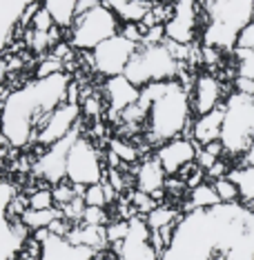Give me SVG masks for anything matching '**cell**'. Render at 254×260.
<instances>
[{"instance_id":"obj_42","label":"cell","mask_w":254,"mask_h":260,"mask_svg":"<svg viewBox=\"0 0 254 260\" xmlns=\"http://www.w3.org/2000/svg\"><path fill=\"white\" fill-rule=\"evenodd\" d=\"M239 165H245V167H254V145L243 153V156L239 158Z\"/></svg>"},{"instance_id":"obj_29","label":"cell","mask_w":254,"mask_h":260,"mask_svg":"<svg viewBox=\"0 0 254 260\" xmlns=\"http://www.w3.org/2000/svg\"><path fill=\"white\" fill-rule=\"evenodd\" d=\"M218 193V198H221L223 205H234V203H241V193H239V187L234 185L230 178H221L216 182H212Z\"/></svg>"},{"instance_id":"obj_35","label":"cell","mask_w":254,"mask_h":260,"mask_svg":"<svg viewBox=\"0 0 254 260\" xmlns=\"http://www.w3.org/2000/svg\"><path fill=\"white\" fill-rule=\"evenodd\" d=\"M109 222L111 220H109V214H107L105 207H87L80 224H90V227H107Z\"/></svg>"},{"instance_id":"obj_12","label":"cell","mask_w":254,"mask_h":260,"mask_svg":"<svg viewBox=\"0 0 254 260\" xmlns=\"http://www.w3.org/2000/svg\"><path fill=\"white\" fill-rule=\"evenodd\" d=\"M199 14H203L199 0H176L174 14L165 25V36L179 45H194L199 27Z\"/></svg>"},{"instance_id":"obj_17","label":"cell","mask_w":254,"mask_h":260,"mask_svg":"<svg viewBox=\"0 0 254 260\" xmlns=\"http://www.w3.org/2000/svg\"><path fill=\"white\" fill-rule=\"evenodd\" d=\"M38 3L40 0H0V40H3V49H9V45L18 36V27L22 25L25 14Z\"/></svg>"},{"instance_id":"obj_24","label":"cell","mask_w":254,"mask_h":260,"mask_svg":"<svg viewBox=\"0 0 254 260\" xmlns=\"http://www.w3.org/2000/svg\"><path fill=\"white\" fill-rule=\"evenodd\" d=\"M230 180L239 187V193H241V203L245 207H252L254 205V167H245V165H236L232 167L228 176Z\"/></svg>"},{"instance_id":"obj_5","label":"cell","mask_w":254,"mask_h":260,"mask_svg":"<svg viewBox=\"0 0 254 260\" xmlns=\"http://www.w3.org/2000/svg\"><path fill=\"white\" fill-rule=\"evenodd\" d=\"M221 143L225 147V153L234 160H239L254 145V98L236 91L225 98Z\"/></svg>"},{"instance_id":"obj_38","label":"cell","mask_w":254,"mask_h":260,"mask_svg":"<svg viewBox=\"0 0 254 260\" xmlns=\"http://www.w3.org/2000/svg\"><path fill=\"white\" fill-rule=\"evenodd\" d=\"M54 25H56V22H54V18H51V14H49V11H47L45 7H40L38 14L34 16L32 27H29V29H34V31H45V34H47Z\"/></svg>"},{"instance_id":"obj_1","label":"cell","mask_w":254,"mask_h":260,"mask_svg":"<svg viewBox=\"0 0 254 260\" xmlns=\"http://www.w3.org/2000/svg\"><path fill=\"white\" fill-rule=\"evenodd\" d=\"M161 260H254V211L243 203L190 211Z\"/></svg>"},{"instance_id":"obj_3","label":"cell","mask_w":254,"mask_h":260,"mask_svg":"<svg viewBox=\"0 0 254 260\" xmlns=\"http://www.w3.org/2000/svg\"><path fill=\"white\" fill-rule=\"evenodd\" d=\"M152 100L150 116L145 122V140L152 147H161L174 138H181L194 122L192 93L183 82L167 80L154 82L140 89Z\"/></svg>"},{"instance_id":"obj_28","label":"cell","mask_w":254,"mask_h":260,"mask_svg":"<svg viewBox=\"0 0 254 260\" xmlns=\"http://www.w3.org/2000/svg\"><path fill=\"white\" fill-rule=\"evenodd\" d=\"M56 74H67L65 72V60H61L58 56L49 54V56H43L36 67V78H51Z\"/></svg>"},{"instance_id":"obj_18","label":"cell","mask_w":254,"mask_h":260,"mask_svg":"<svg viewBox=\"0 0 254 260\" xmlns=\"http://www.w3.org/2000/svg\"><path fill=\"white\" fill-rule=\"evenodd\" d=\"M223 120H225V105L214 109V111H210V114H205V116L194 118V122H192V140L199 147H205L210 143L221 140Z\"/></svg>"},{"instance_id":"obj_41","label":"cell","mask_w":254,"mask_h":260,"mask_svg":"<svg viewBox=\"0 0 254 260\" xmlns=\"http://www.w3.org/2000/svg\"><path fill=\"white\" fill-rule=\"evenodd\" d=\"M121 36H125L127 40L140 45V40H143V29H140V25H123L121 27Z\"/></svg>"},{"instance_id":"obj_22","label":"cell","mask_w":254,"mask_h":260,"mask_svg":"<svg viewBox=\"0 0 254 260\" xmlns=\"http://www.w3.org/2000/svg\"><path fill=\"white\" fill-rule=\"evenodd\" d=\"M43 7L51 14V18L58 27L69 29L76 20V9H78L80 0H40Z\"/></svg>"},{"instance_id":"obj_9","label":"cell","mask_w":254,"mask_h":260,"mask_svg":"<svg viewBox=\"0 0 254 260\" xmlns=\"http://www.w3.org/2000/svg\"><path fill=\"white\" fill-rule=\"evenodd\" d=\"M138 47L140 45L132 43V40H127L125 36L118 34V36L105 40L103 45H98L96 49L92 51L90 62L98 76H105V80L116 78V76H125L127 64L132 62Z\"/></svg>"},{"instance_id":"obj_32","label":"cell","mask_w":254,"mask_h":260,"mask_svg":"<svg viewBox=\"0 0 254 260\" xmlns=\"http://www.w3.org/2000/svg\"><path fill=\"white\" fill-rule=\"evenodd\" d=\"M87 207H109L107 203V191H105V182L92 185L85 189V196H82Z\"/></svg>"},{"instance_id":"obj_11","label":"cell","mask_w":254,"mask_h":260,"mask_svg":"<svg viewBox=\"0 0 254 260\" xmlns=\"http://www.w3.org/2000/svg\"><path fill=\"white\" fill-rule=\"evenodd\" d=\"M80 120H82L80 105H72V103L61 105V107L49 116V120L45 122V127L40 129V134H38V138L34 145L43 147V149H49L51 145H56V143H61V140L67 138V136L80 125Z\"/></svg>"},{"instance_id":"obj_26","label":"cell","mask_w":254,"mask_h":260,"mask_svg":"<svg viewBox=\"0 0 254 260\" xmlns=\"http://www.w3.org/2000/svg\"><path fill=\"white\" fill-rule=\"evenodd\" d=\"M109 151L116 153V156L123 160V165H134L140 158V149L125 138H111L109 140Z\"/></svg>"},{"instance_id":"obj_34","label":"cell","mask_w":254,"mask_h":260,"mask_svg":"<svg viewBox=\"0 0 254 260\" xmlns=\"http://www.w3.org/2000/svg\"><path fill=\"white\" fill-rule=\"evenodd\" d=\"M234 56H236V76L254 80V51L234 49Z\"/></svg>"},{"instance_id":"obj_19","label":"cell","mask_w":254,"mask_h":260,"mask_svg":"<svg viewBox=\"0 0 254 260\" xmlns=\"http://www.w3.org/2000/svg\"><path fill=\"white\" fill-rule=\"evenodd\" d=\"M96 251L90 247H76L67 238H58V236H49L43 242V253L40 260H92Z\"/></svg>"},{"instance_id":"obj_36","label":"cell","mask_w":254,"mask_h":260,"mask_svg":"<svg viewBox=\"0 0 254 260\" xmlns=\"http://www.w3.org/2000/svg\"><path fill=\"white\" fill-rule=\"evenodd\" d=\"M27 45L34 54H45L47 49H51V40H49V34L45 31H34L29 29L27 31Z\"/></svg>"},{"instance_id":"obj_37","label":"cell","mask_w":254,"mask_h":260,"mask_svg":"<svg viewBox=\"0 0 254 260\" xmlns=\"http://www.w3.org/2000/svg\"><path fill=\"white\" fill-rule=\"evenodd\" d=\"M85 209H87V205H85V200H82V198H74L69 205L61 207L63 218H67V220H69V222H74V224H80V222H82Z\"/></svg>"},{"instance_id":"obj_13","label":"cell","mask_w":254,"mask_h":260,"mask_svg":"<svg viewBox=\"0 0 254 260\" xmlns=\"http://www.w3.org/2000/svg\"><path fill=\"white\" fill-rule=\"evenodd\" d=\"M196 156H199V145L187 138H174L170 143L156 147L154 151V158L161 162V167L165 169L167 176H179L187 165L196 162Z\"/></svg>"},{"instance_id":"obj_21","label":"cell","mask_w":254,"mask_h":260,"mask_svg":"<svg viewBox=\"0 0 254 260\" xmlns=\"http://www.w3.org/2000/svg\"><path fill=\"white\" fill-rule=\"evenodd\" d=\"M223 205L221 198H218L216 189L212 182H203V185L190 189V196H187L185 205L181 207L183 216L190 214V211H199V209H214V207Z\"/></svg>"},{"instance_id":"obj_31","label":"cell","mask_w":254,"mask_h":260,"mask_svg":"<svg viewBox=\"0 0 254 260\" xmlns=\"http://www.w3.org/2000/svg\"><path fill=\"white\" fill-rule=\"evenodd\" d=\"M51 191H54V200H56V207H65L69 205L74 198H80L78 193H76V185L72 180H63L58 182V185L51 187Z\"/></svg>"},{"instance_id":"obj_15","label":"cell","mask_w":254,"mask_h":260,"mask_svg":"<svg viewBox=\"0 0 254 260\" xmlns=\"http://www.w3.org/2000/svg\"><path fill=\"white\" fill-rule=\"evenodd\" d=\"M105 98H107V111H109V120L116 122V118L123 114L125 109H129L134 103H138L140 89L134 82L127 80V76H116V78L105 80Z\"/></svg>"},{"instance_id":"obj_25","label":"cell","mask_w":254,"mask_h":260,"mask_svg":"<svg viewBox=\"0 0 254 260\" xmlns=\"http://www.w3.org/2000/svg\"><path fill=\"white\" fill-rule=\"evenodd\" d=\"M58 218H63V211L61 207H51V209H43V211H36V209H27L25 216L20 218L22 222L27 224L29 229L34 232H38V229H49V224L58 220Z\"/></svg>"},{"instance_id":"obj_40","label":"cell","mask_w":254,"mask_h":260,"mask_svg":"<svg viewBox=\"0 0 254 260\" xmlns=\"http://www.w3.org/2000/svg\"><path fill=\"white\" fill-rule=\"evenodd\" d=\"M234 91L254 98V80L252 78H243V76H236L234 78Z\"/></svg>"},{"instance_id":"obj_23","label":"cell","mask_w":254,"mask_h":260,"mask_svg":"<svg viewBox=\"0 0 254 260\" xmlns=\"http://www.w3.org/2000/svg\"><path fill=\"white\" fill-rule=\"evenodd\" d=\"M183 218V211L179 207H172V205H158L152 214L145 216V222L152 232H163V229H170V227H176Z\"/></svg>"},{"instance_id":"obj_14","label":"cell","mask_w":254,"mask_h":260,"mask_svg":"<svg viewBox=\"0 0 254 260\" xmlns=\"http://www.w3.org/2000/svg\"><path fill=\"white\" fill-rule=\"evenodd\" d=\"M190 93H192L194 118L205 116V114H210V111L225 105V100H223V85H221V80L212 74H199Z\"/></svg>"},{"instance_id":"obj_30","label":"cell","mask_w":254,"mask_h":260,"mask_svg":"<svg viewBox=\"0 0 254 260\" xmlns=\"http://www.w3.org/2000/svg\"><path fill=\"white\" fill-rule=\"evenodd\" d=\"M29 196V209H36V211H43V209H51L56 207V200H54V191L51 187L47 189H34Z\"/></svg>"},{"instance_id":"obj_10","label":"cell","mask_w":254,"mask_h":260,"mask_svg":"<svg viewBox=\"0 0 254 260\" xmlns=\"http://www.w3.org/2000/svg\"><path fill=\"white\" fill-rule=\"evenodd\" d=\"M80 129H82V125H78L65 140L51 145L49 149H45L36 158L32 174L36 176L40 182H45V185H58V182L67 180V156H69V149L74 147V143L78 140V136L82 134Z\"/></svg>"},{"instance_id":"obj_2","label":"cell","mask_w":254,"mask_h":260,"mask_svg":"<svg viewBox=\"0 0 254 260\" xmlns=\"http://www.w3.org/2000/svg\"><path fill=\"white\" fill-rule=\"evenodd\" d=\"M69 85V74H56L51 78H34L11 91L5 89L3 138H7L16 149L36 143L49 116L67 103Z\"/></svg>"},{"instance_id":"obj_27","label":"cell","mask_w":254,"mask_h":260,"mask_svg":"<svg viewBox=\"0 0 254 260\" xmlns=\"http://www.w3.org/2000/svg\"><path fill=\"white\" fill-rule=\"evenodd\" d=\"M129 227H132V220H118V218H114V220L105 227V232H107L109 249L121 247L123 242H125V238L129 236Z\"/></svg>"},{"instance_id":"obj_20","label":"cell","mask_w":254,"mask_h":260,"mask_svg":"<svg viewBox=\"0 0 254 260\" xmlns=\"http://www.w3.org/2000/svg\"><path fill=\"white\" fill-rule=\"evenodd\" d=\"M105 7H109L125 25H140L154 9V0H105Z\"/></svg>"},{"instance_id":"obj_6","label":"cell","mask_w":254,"mask_h":260,"mask_svg":"<svg viewBox=\"0 0 254 260\" xmlns=\"http://www.w3.org/2000/svg\"><path fill=\"white\" fill-rule=\"evenodd\" d=\"M185 64H181L172 56L167 45H154V47H138L134 54L132 62L127 64V80L134 82L138 89L154 82H167V80H179Z\"/></svg>"},{"instance_id":"obj_33","label":"cell","mask_w":254,"mask_h":260,"mask_svg":"<svg viewBox=\"0 0 254 260\" xmlns=\"http://www.w3.org/2000/svg\"><path fill=\"white\" fill-rule=\"evenodd\" d=\"M129 200H132V205L136 207V211H138V216H147V214H152V211L156 209L161 203H156L154 198L150 196V193H143V191H132L129 193Z\"/></svg>"},{"instance_id":"obj_16","label":"cell","mask_w":254,"mask_h":260,"mask_svg":"<svg viewBox=\"0 0 254 260\" xmlns=\"http://www.w3.org/2000/svg\"><path fill=\"white\" fill-rule=\"evenodd\" d=\"M134 180H136L138 191L150 193L156 203L167 198V191H165L167 174H165V169L161 167V162H158L154 156L143 158V162H140L138 167H134Z\"/></svg>"},{"instance_id":"obj_7","label":"cell","mask_w":254,"mask_h":260,"mask_svg":"<svg viewBox=\"0 0 254 260\" xmlns=\"http://www.w3.org/2000/svg\"><path fill=\"white\" fill-rule=\"evenodd\" d=\"M121 34V20L109 7H100L78 16L69 27V45L80 51H94L105 40Z\"/></svg>"},{"instance_id":"obj_39","label":"cell","mask_w":254,"mask_h":260,"mask_svg":"<svg viewBox=\"0 0 254 260\" xmlns=\"http://www.w3.org/2000/svg\"><path fill=\"white\" fill-rule=\"evenodd\" d=\"M236 49L239 51H254V22L243 27V31L236 38Z\"/></svg>"},{"instance_id":"obj_8","label":"cell","mask_w":254,"mask_h":260,"mask_svg":"<svg viewBox=\"0 0 254 260\" xmlns=\"http://www.w3.org/2000/svg\"><path fill=\"white\" fill-rule=\"evenodd\" d=\"M107 171L103 167V153L82 132L67 156V180L80 187H92L105 180Z\"/></svg>"},{"instance_id":"obj_4","label":"cell","mask_w":254,"mask_h":260,"mask_svg":"<svg viewBox=\"0 0 254 260\" xmlns=\"http://www.w3.org/2000/svg\"><path fill=\"white\" fill-rule=\"evenodd\" d=\"M203 47L218 51H234L236 38L254 22V0H203Z\"/></svg>"}]
</instances>
